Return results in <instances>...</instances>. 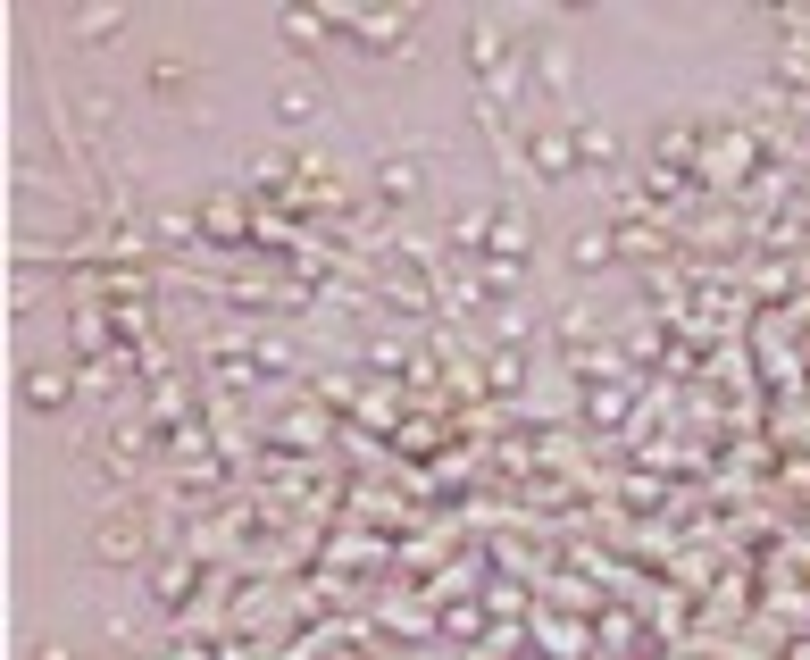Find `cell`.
Segmentation results:
<instances>
[{"instance_id":"cell-1","label":"cell","mask_w":810,"mask_h":660,"mask_svg":"<svg viewBox=\"0 0 810 660\" xmlns=\"http://www.w3.org/2000/svg\"><path fill=\"white\" fill-rule=\"evenodd\" d=\"M26 402H34V410H59V402H67V393H59V376H51V368H34V376H26Z\"/></svg>"},{"instance_id":"cell-2","label":"cell","mask_w":810,"mask_h":660,"mask_svg":"<svg viewBox=\"0 0 810 660\" xmlns=\"http://www.w3.org/2000/svg\"><path fill=\"white\" fill-rule=\"evenodd\" d=\"M276 109H284V117H309V109H318V92H309V84H284Z\"/></svg>"}]
</instances>
